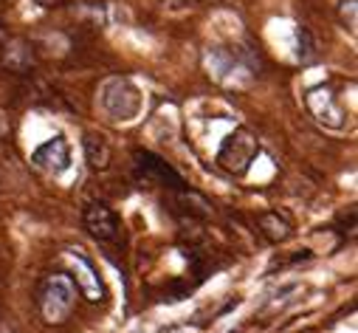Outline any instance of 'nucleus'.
<instances>
[{"label": "nucleus", "instance_id": "1", "mask_svg": "<svg viewBox=\"0 0 358 333\" xmlns=\"http://www.w3.org/2000/svg\"><path fill=\"white\" fill-rule=\"evenodd\" d=\"M99 105L110 122L130 125L144 111V94L130 76H113L99 91Z\"/></svg>", "mask_w": 358, "mask_h": 333}, {"label": "nucleus", "instance_id": "2", "mask_svg": "<svg viewBox=\"0 0 358 333\" xmlns=\"http://www.w3.org/2000/svg\"><path fill=\"white\" fill-rule=\"evenodd\" d=\"M73 305H76V285L68 274H48L40 283L37 308L48 325H62L73 313Z\"/></svg>", "mask_w": 358, "mask_h": 333}, {"label": "nucleus", "instance_id": "3", "mask_svg": "<svg viewBox=\"0 0 358 333\" xmlns=\"http://www.w3.org/2000/svg\"><path fill=\"white\" fill-rule=\"evenodd\" d=\"M257 155H259V144L251 136V130L234 127L231 133L223 136V141H220V147L215 153V164L220 166L223 173L240 178V176H245L251 170V164L257 161Z\"/></svg>", "mask_w": 358, "mask_h": 333}, {"label": "nucleus", "instance_id": "4", "mask_svg": "<svg viewBox=\"0 0 358 333\" xmlns=\"http://www.w3.org/2000/svg\"><path fill=\"white\" fill-rule=\"evenodd\" d=\"M136 170H138V178L147 181V184L169 187L175 192H184L187 190V181L178 176L161 155H155L150 150H136Z\"/></svg>", "mask_w": 358, "mask_h": 333}, {"label": "nucleus", "instance_id": "5", "mask_svg": "<svg viewBox=\"0 0 358 333\" xmlns=\"http://www.w3.org/2000/svg\"><path fill=\"white\" fill-rule=\"evenodd\" d=\"M82 223H85L87 234H91L94 240H99V243H116L122 237L119 215L108 204H102V201H91V204L85 206Z\"/></svg>", "mask_w": 358, "mask_h": 333}, {"label": "nucleus", "instance_id": "6", "mask_svg": "<svg viewBox=\"0 0 358 333\" xmlns=\"http://www.w3.org/2000/svg\"><path fill=\"white\" fill-rule=\"evenodd\" d=\"M31 164L37 170L48 173V176H65L71 170V144L62 133L45 139L34 153H31Z\"/></svg>", "mask_w": 358, "mask_h": 333}, {"label": "nucleus", "instance_id": "7", "mask_svg": "<svg viewBox=\"0 0 358 333\" xmlns=\"http://www.w3.org/2000/svg\"><path fill=\"white\" fill-rule=\"evenodd\" d=\"M65 257L71 260V266H73V285H76V291L87 299V302H105V285H102V280H99V271L94 269V263L87 260L79 248H68L65 252Z\"/></svg>", "mask_w": 358, "mask_h": 333}, {"label": "nucleus", "instance_id": "8", "mask_svg": "<svg viewBox=\"0 0 358 333\" xmlns=\"http://www.w3.org/2000/svg\"><path fill=\"white\" fill-rule=\"evenodd\" d=\"M305 105H308V111L313 113V119L319 122V125H324V127H330V130H341L347 122V113L336 105V97H333V91L327 88V85H316V88H310L308 91V97H305Z\"/></svg>", "mask_w": 358, "mask_h": 333}, {"label": "nucleus", "instance_id": "9", "mask_svg": "<svg viewBox=\"0 0 358 333\" xmlns=\"http://www.w3.org/2000/svg\"><path fill=\"white\" fill-rule=\"evenodd\" d=\"M206 68L215 73L217 82H223V85H237V76L245 73L251 76V68L231 51L226 48H209L206 51Z\"/></svg>", "mask_w": 358, "mask_h": 333}, {"label": "nucleus", "instance_id": "10", "mask_svg": "<svg viewBox=\"0 0 358 333\" xmlns=\"http://www.w3.org/2000/svg\"><path fill=\"white\" fill-rule=\"evenodd\" d=\"M82 150H85V161H87L91 170L105 173L108 166H110V155L113 153H110V144H108V139L102 133H85Z\"/></svg>", "mask_w": 358, "mask_h": 333}, {"label": "nucleus", "instance_id": "11", "mask_svg": "<svg viewBox=\"0 0 358 333\" xmlns=\"http://www.w3.org/2000/svg\"><path fill=\"white\" fill-rule=\"evenodd\" d=\"M259 226H262V232L271 237L274 243H282V240L291 237V223L280 212H262L259 215Z\"/></svg>", "mask_w": 358, "mask_h": 333}, {"label": "nucleus", "instance_id": "12", "mask_svg": "<svg viewBox=\"0 0 358 333\" xmlns=\"http://www.w3.org/2000/svg\"><path fill=\"white\" fill-rule=\"evenodd\" d=\"M338 20L350 34H355V0H344L338 9Z\"/></svg>", "mask_w": 358, "mask_h": 333}]
</instances>
